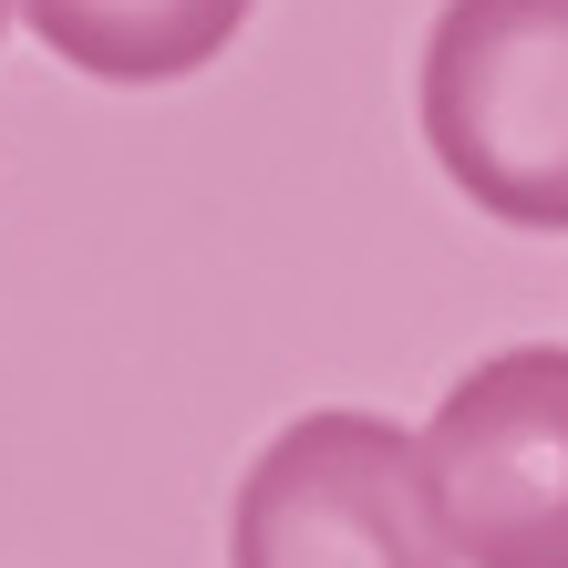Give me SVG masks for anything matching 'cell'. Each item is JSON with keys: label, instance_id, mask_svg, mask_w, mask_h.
<instances>
[{"label": "cell", "instance_id": "obj_1", "mask_svg": "<svg viewBox=\"0 0 568 568\" xmlns=\"http://www.w3.org/2000/svg\"><path fill=\"white\" fill-rule=\"evenodd\" d=\"M424 145L507 227H568V0H445L424 31Z\"/></svg>", "mask_w": 568, "mask_h": 568}, {"label": "cell", "instance_id": "obj_2", "mask_svg": "<svg viewBox=\"0 0 568 568\" xmlns=\"http://www.w3.org/2000/svg\"><path fill=\"white\" fill-rule=\"evenodd\" d=\"M455 568H568V342L476 362L414 434Z\"/></svg>", "mask_w": 568, "mask_h": 568}, {"label": "cell", "instance_id": "obj_3", "mask_svg": "<svg viewBox=\"0 0 568 568\" xmlns=\"http://www.w3.org/2000/svg\"><path fill=\"white\" fill-rule=\"evenodd\" d=\"M227 568H455L424 507L414 434L383 414H300L239 476Z\"/></svg>", "mask_w": 568, "mask_h": 568}, {"label": "cell", "instance_id": "obj_4", "mask_svg": "<svg viewBox=\"0 0 568 568\" xmlns=\"http://www.w3.org/2000/svg\"><path fill=\"white\" fill-rule=\"evenodd\" d=\"M21 21L93 83H176L239 42L248 0H21Z\"/></svg>", "mask_w": 568, "mask_h": 568}, {"label": "cell", "instance_id": "obj_5", "mask_svg": "<svg viewBox=\"0 0 568 568\" xmlns=\"http://www.w3.org/2000/svg\"><path fill=\"white\" fill-rule=\"evenodd\" d=\"M0 11H11V0H0Z\"/></svg>", "mask_w": 568, "mask_h": 568}]
</instances>
